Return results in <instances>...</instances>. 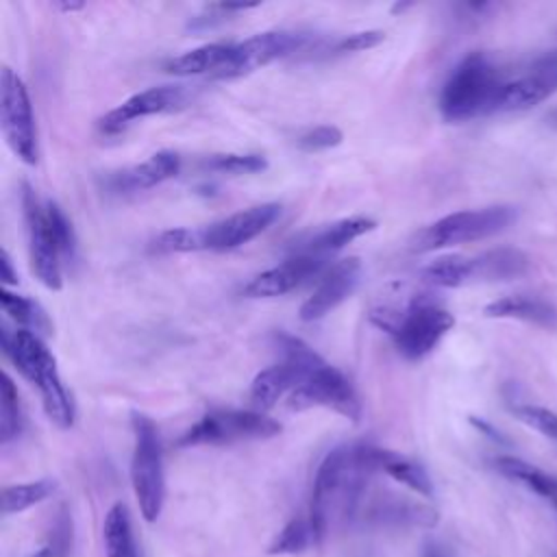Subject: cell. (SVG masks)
Segmentation results:
<instances>
[{"instance_id":"obj_1","label":"cell","mask_w":557,"mask_h":557,"mask_svg":"<svg viewBox=\"0 0 557 557\" xmlns=\"http://www.w3.org/2000/svg\"><path fill=\"white\" fill-rule=\"evenodd\" d=\"M366 446L368 444H344L322 459L313 479L309 509L318 542L357 513L368 492V481L374 474Z\"/></svg>"},{"instance_id":"obj_2","label":"cell","mask_w":557,"mask_h":557,"mask_svg":"<svg viewBox=\"0 0 557 557\" xmlns=\"http://www.w3.org/2000/svg\"><path fill=\"white\" fill-rule=\"evenodd\" d=\"M2 348L20 374L39 389L41 405L50 422L59 429H70L74 424V403L61 381L57 359L41 337L26 329L9 331L2 326Z\"/></svg>"},{"instance_id":"obj_3","label":"cell","mask_w":557,"mask_h":557,"mask_svg":"<svg viewBox=\"0 0 557 557\" xmlns=\"http://www.w3.org/2000/svg\"><path fill=\"white\" fill-rule=\"evenodd\" d=\"M370 320L394 337L396 350L409 361L431 355L455 324L453 313L426 294L413 296L400 311L392 307L372 309Z\"/></svg>"},{"instance_id":"obj_4","label":"cell","mask_w":557,"mask_h":557,"mask_svg":"<svg viewBox=\"0 0 557 557\" xmlns=\"http://www.w3.org/2000/svg\"><path fill=\"white\" fill-rule=\"evenodd\" d=\"M505 81L485 52L466 54L440 91V113L448 122H463L494 113Z\"/></svg>"},{"instance_id":"obj_5","label":"cell","mask_w":557,"mask_h":557,"mask_svg":"<svg viewBox=\"0 0 557 557\" xmlns=\"http://www.w3.org/2000/svg\"><path fill=\"white\" fill-rule=\"evenodd\" d=\"M281 213L278 202H261L248 209H242L220 222L209 226H178L172 228L165 237L170 252H196V250H233L257 235H261Z\"/></svg>"},{"instance_id":"obj_6","label":"cell","mask_w":557,"mask_h":557,"mask_svg":"<svg viewBox=\"0 0 557 557\" xmlns=\"http://www.w3.org/2000/svg\"><path fill=\"white\" fill-rule=\"evenodd\" d=\"M516 218L518 209L511 205H492L481 209L455 211L424 226L413 239V250L431 252L457 244L479 242L505 231L509 224L516 222Z\"/></svg>"},{"instance_id":"obj_7","label":"cell","mask_w":557,"mask_h":557,"mask_svg":"<svg viewBox=\"0 0 557 557\" xmlns=\"http://www.w3.org/2000/svg\"><path fill=\"white\" fill-rule=\"evenodd\" d=\"M133 459H131V483L146 522H154L161 516L165 500V472H163V448L157 424L144 416L133 413Z\"/></svg>"},{"instance_id":"obj_8","label":"cell","mask_w":557,"mask_h":557,"mask_svg":"<svg viewBox=\"0 0 557 557\" xmlns=\"http://www.w3.org/2000/svg\"><path fill=\"white\" fill-rule=\"evenodd\" d=\"M276 346L283 352V359L265 370H261L250 385V400L255 405V411L272 409L285 394L289 396L305 376L322 361V357L307 346L302 339L278 333Z\"/></svg>"},{"instance_id":"obj_9","label":"cell","mask_w":557,"mask_h":557,"mask_svg":"<svg viewBox=\"0 0 557 557\" xmlns=\"http://www.w3.org/2000/svg\"><path fill=\"white\" fill-rule=\"evenodd\" d=\"M281 429V422L263 411L215 409L187 429L181 435L178 446H222L248 440H270L278 435Z\"/></svg>"},{"instance_id":"obj_10","label":"cell","mask_w":557,"mask_h":557,"mask_svg":"<svg viewBox=\"0 0 557 557\" xmlns=\"http://www.w3.org/2000/svg\"><path fill=\"white\" fill-rule=\"evenodd\" d=\"M22 209H24L30 268L44 287L57 292L63 287L61 246L52 228L46 200H39L37 191L28 183L22 185Z\"/></svg>"},{"instance_id":"obj_11","label":"cell","mask_w":557,"mask_h":557,"mask_svg":"<svg viewBox=\"0 0 557 557\" xmlns=\"http://www.w3.org/2000/svg\"><path fill=\"white\" fill-rule=\"evenodd\" d=\"M0 124L11 150L28 165L37 163V126L24 81L4 67L0 76Z\"/></svg>"},{"instance_id":"obj_12","label":"cell","mask_w":557,"mask_h":557,"mask_svg":"<svg viewBox=\"0 0 557 557\" xmlns=\"http://www.w3.org/2000/svg\"><path fill=\"white\" fill-rule=\"evenodd\" d=\"M287 407L294 411L326 407L350 420H359L361 416V403L355 387L337 368L324 359L287 396Z\"/></svg>"},{"instance_id":"obj_13","label":"cell","mask_w":557,"mask_h":557,"mask_svg":"<svg viewBox=\"0 0 557 557\" xmlns=\"http://www.w3.org/2000/svg\"><path fill=\"white\" fill-rule=\"evenodd\" d=\"M307 35L298 30H263L244 41L233 44L226 65L215 78H237L255 72L281 57L300 50L307 44Z\"/></svg>"},{"instance_id":"obj_14","label":"cell","mask_w":557,"mask_h":557,"mask_svg":"<svg viewBox=\"0 0 557 557\" xmlns=\"http://www.w3.org/2000/svg\"><path fill=\"white\" fill-rule=\"evenodd\" d=\"M557 91V48L544 52L533 61L524 76L505 81L494 113L496 111H524Z\"/></svg>"},{"instance_id":"obj_15","label":"cell","mask_w":557,"mask_h":557,"mask_svg":"<svg viewBox=\"0 0 557 557\" xmlns=\"http://www.w3.org/2000/svg\"><path fill=\"white\" fill-rule=\"evenodd\" d=\"M189 98V91L185 89V85H159V87H148L144 91L133 94L131 98H126L122 104H117L115 109H111L109 113H104L98 122L100 131L107 135L120 133L124 131L131 122L146 117V115H154V113H165V111H174L181 109Z\"/></svg>"},{"instance_id":"obj_16","label":"cell","mask_w":557,"mask_h":557,"mask_svg":"<svg viewBox=\"0 0 557 557\" xmlns=\"http://www.w3.org/2000/svg\"><path fill=\"white\" fill-rule=\"evenodd\" d=\"M361 278V261L357 257H346L333 263L320 278L318 287L311 296L300 305V320L313 322L331 313L337 305H342L359 285Z\"/></svg>"},{"instance_id":"obj_17","label":"cell","mask_w":557,"mask_h":557,"mask_svg":"<svg viewBox=\"0 0 557 557\" xmlns=\"http://www.w3.org/2000/svg\"><path fill=\"white\" fill-rule=\"evenodd\" d=\"M324 261L326 259H322V257L294 252L283 263L250 278L244 287V296H248V298L283 296V294L292 292L294 287H298L300 283H305L307 278L320 274L324 268Z\"/></svg>"},{"instance_id":"obj_18","label":"cell","mask_w":557,"mask_h":557,"mask_svg":"<svg viewBox=\"0 0 557 557\" xmlns=\"http://www.w3.org/2000/svg\"><path fill=\"white\" fill-rule=\"evenodd\" d=\"M181 170V157L172 150H159L146 161L117 170L107 178V187L115 194H131L154 187L168 178H174Z\"/></svg>"},{"instance_id":"obj_19","label":"cell","mask_w":557,"mask_h":557,"mask_svg":"<svg viewBox=\"0 0 557 557\" xmlns=\"http://www.w3.org/2000/svg\"><path fill=\"white\" fill-rule=\"evenodd\" d=\"M368 450V459L374 468V472H383L387 476H392L394 481L403 483L405 487H409L411 492L431 498L433 496V481L429 476V472L424 470L422 463L389 450V448H381V446H366Z\"/></svg>"},{"instance_id":"obj_20","label":"cell","mask_w":557,"mask_h":557,"mask_svg":"<svg viewBox=\"0 0 557 557\" xmlns=\"http://www.w3.org/2000/svg\"><path fill=\"white\" fill-rule=\"evenodd\" d=\"M483 315L522 320L542 329H557V307L550 300L531 294H509L492 300L483 307Z\"/></svg>"},{"instance_id":"obj_21","label":"cell","mask_w":557,"mask_h":557,"mask_svg":"<svg viewBox=\"0 0 557 557\" xmlns=\"http://www.w3.org/2000/svg\"><path fill=\"white\" fill-rule=\"evenodd\" d=\"M374 226H376V222L372 218H366V215L342 218V220L324 226L322 231H318L313 237H309L294 252H305V255L326 259V255H331V252L344 248L346 244H350L352 239L370 233Z\"/></svg>"},{"instance_id":"obj_22","label":"cell","mask_w":557,"mask_h":557,"mask_svg":"<svg viewBox=\"0 0 557 557\" xmlns=\"http://www.w3.org/2000/svg\"><path fill=\"white\" fill-rule=\"evenodd\" d=\"M474 281H509L529 270V257L518 248H494L470 257Z\"/></svg>"},{"instance_id":"obj_23","label":"cell","mask_w":557,"mask_h":557,"mask_svg":"<svg viewBox=\"0 0 557 557\" xmlns=\"http://www.w3.org/2000/svg\"><path fill=\"white\" fill-rule=\"evenodd\" d=\"M233 44H205L194 50H187L165 63V70L174 76H200L211 74L213 78L220 74V70L226 65L231 57Z\"/></svg>"},{"instance_id":"obj_24","label":"cell","mask_w":557,"mask_h":557,"mask_svg":"<svg viewBox=\"0 0 557 557\" xmlns=\"http://www.w3.org/2000/svg\"><path fill=\"white\" fill-rule=\"evenodd\" d=\"M366 513L379 522H394V524L433 527L437 522L435 509L420 505V503L398 498L394 494L372 498V503L366 507Z\"/></svg>"},{"instance_id":"obj_25","label":"cell","mask_w":557,"mask_h":557,"mask_svg":"<svg viewBox=\"0 0 557 557\" xmlns=\"http://www.w3.org/2000/svg\"><path fill=\"white\" fill-rule=\"evenodd\" d=\"M102 542L107 557H137L131 516L124 503H115L102 522Z\"/></svg>"},{"instance_id":"obj_26","label":"cell","mask_w":557,"mask_h":557,"mask_svg":"<svg viewBox=\"0 0 557 557\" xmlns=\"http://www.w3.org/2000/svg\"><path fill=\"white\" fill-rule=\"evenodd\" d=\"M494 468L505 474L507 479H513L529 490H533L540 496H546L550 500H557V476L544 472L537 466H531L529 461H522L518 457H496Z\"/></svg>"},{"instance_id":"obj_27","label":"cell","mask_w":557,"mask_h":557,"mask_svg":"<svg viewBox=\"0 0 557 557\" xmlns=\"http://www.w3.org/2000/svg\"><path fill=\"white\" fill-rule=\"evenodd\" d=\"M422 281L435 287H461L472 283V268H470V257L461 255H448L431 261L429 265L422 268L420 272Z\"/></svg>"},{"instance_id":"obj_28","label":"cell","mask_w":557,"mask_h":557,"mask_svg":"<svg viewBox=\"0 0 557 557\" xmlns=\"http://www.w3.org/2000/svg\"><path fill=\"white\" fill-rule=\"evenodd\" d=\"M0 305H2V311L15 322L20 324V329H26V331H33L39 335V331H48L50 324H48V318L46 313L41 311V307L26 298V296H20V294H13L9 292L7 287L2 289L0 294Z\"/></svg>"},{"instance_id":"obj_29","label":"cell","mask_w":557,"mask_h":557,"mask_svg":"<svg viewBox=\"0 0 557 557\" xmlns=\"http://www.w3.org/2000/svg\"><path fill=\"white\" fill-rule=\"evenodd\" d=\"M57 483L52 479H37L28 483H17V485H7L2 490V513H20L48 496H52Z\"/></svg>"},{"instance_id":"obj_30","label":"cell","mask_w":557,"mask_h":557,"mask_svg":"<svg viewBox=\"0 0 557 557\" xmlns=\"http://www.w3.org/2000/svg\"><path fill=\"white\" fill-rule=\"evenodd\" d=\"M24 429V413L13 379L4 372L0 383V442H13Z\"/></svg>"},{"instance_id":"obj_31","label":"cell","mask_w":557,"mask_h":557,"mask_svg":"<svg viewBox=\"0 0 557 557\" xmlns=\"http://www.w3.org/2000/svg\"><path fill=\"white\" fill-rule=\"evenodd\" d=\"M311 544H318L311 520L309 518H294L278 531V535L270 544L268 553L270 555H296V553L307 550Z\"/></svg>"},{"instance_id":"obj_32","label":"cell","mask_w":557,"mask_h":557,"mask_svg":"<svg viewBox=\"0 0 557 557\" xmlns=\"http://www.w3.org/2000/svg\"><path fill=\"white\" fill-rule=\"evenodd\" d=\"M265 157L257 152H220L211 154L202 161V168L209 172H226V174H252L263 170Z\"/></svg>"},{"instance_id":"obj_33","label":"cell","mask_w":557,"mask_h":557,"mask_svg":"<svg viewBox=\"0 0 557 557\" xmlns=\"http://www.w3.org/2000/svg\"><path fill=\"white\" fill-rule=\"evenodd\" d=\"M516 416L520 422L529 424L531 429H535L542 435L557 442V413L555 411L540 407V405H520V407H516Z\"/></svg>"},{"instance_id":"obj_34","label":"cell","mask_w":557,"mask_h":557,"mask_svg":"<svg viewBox=\"0 0 557 557\" xmlns=\"http://www.w3.org/2000/svg\"><path fill=\"white\" fill-rule=\"evenodd\" d=\"M46 207H48V215H50L52 228H54L57 239H59V246H61L63 261H72L74 255H76V235H74V228H72L67 215L61 211V207H59L57 202L46 200Z\"/></svg>"},{"instance_id":"obj_35","label":"cell","mask_w":557,"mask_h":557,"mask_svg":"<svg viewBox=\"0 0 557 557\" xmlns=\"http://www.w3.org/2000/svg\"><path fill=\"white\" fill-rule=\"evenodd\" d=\"M298 146L307 152H318V150H329L342 144V131L331 124H322L315 128L305 131L298 139Z\"/></svg>"},{"instance_id":"obj_36","label":"cell","mask_w":557,"mask_h":557,"mask_svg":"<svg viewBox=\"0 0 557 557\" xmlns=\"http://www.w3.org/2000/svg\"><path fill=\"white\" fill-rule=\"evenodd\" d=\"M385 39V33L383 30H357V33H350L346 37H342L335 46H333V52L335 54H344V52H359V50H370L374 46H379L381 41Z\"/></svg>"},{"instance_id":"obj_37","label":"cell","mask_w":557,"mask_h":557,"mask_svg":"<svg viewBox=\"0 0 557 557\" xmlns=\"http://www.w3.org/2000/svg\"><path fill=\"white\" fill-rule=\"evenodd\" d=\"M0 278L4 283V287L9 285H17V272L13 270V261L11 255L2 248V257H0Z\"/></svg>"},{"instance_id":"obj_38","label":"cell","mask_w":557,"mask_h":557,"mask_svg":"<svg viewBox=\"0 0 557 557\" xmlns=\"http://www.w3.org/2000/svg\"><path fill=\"white\" fill-rule=\"evenodd\" d=\"M422 557H450V553H448L442 544L429 542V544L424 546V550H422Z\"/></svg>"},{"instance_id":"obj_39","label":"cell","mask_w":557,"mask_h":557,"mask_svg":"<svg viewBox=\"0 0 557 557\" xmlns=\"http://www.w3.org/2000/svg\"><path fill=\"white\" fill-rule=\"evenodd\" d=\"M83 7H85L83 2H61V4H59V9H63V11H70V13H72V11H81Z\"/></svg>"},{"instance_id":"obj_40","label":"cell","mask_w":557,"mask_h":557,"mask_svg":"<svg viewBox=\"0 0 557 557\" xmlns=\"http://www.w3.org/2000/svg\"><path fill=\"white\" fill-rule=\"evenodd\" d=\"M33 557H54V553H52V546H44V548H39Z\"/></svg>"},{"instance_id":"obj_41","label":"cell","mask_w":557,"mask_h":557,"mask_svg":"<svg viewBox=\"0 0 557 557\" xmlns=\"http://www.w3.org/2000/svg\"><path fill=\"white\" fill-rule=\"evenodd\" d=\"M548 122H550V126H557V109L548 115Z\"/></svg>"},{"instance_id":"obj_42","label":"cell","mask_w":557,"mask_h":557,"mask_svg":"<svg viewBox=\"0 0 557 557\" xmlns=\"http://www.w3.org/2000/svg\"><path fill=\"white\" fill-rule=\"evenodd\" d=\"M555 509H557V500H555Z\"/></svg>"}]
</instances>
